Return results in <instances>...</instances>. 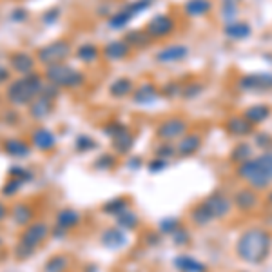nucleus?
<instances>
[{
	"label": "nucleus",
	"instance_id": "21",
	"mask_svg": "<svg viewBox=\"0 0 272 272\" xmlns=\"http://www.w3.org/2000/svg\"><path fill=\"white\" fill-rule=\"evenodd\" d=\"M80 58H84V60H93L96 56V49L95 48H91V46H85V48H82L80 49Z\"/></svg>",
	"mask_w": 272,
	"mask_h": 272
},
{
	"label": "nucleus",
	"instance_id": "1",
	"mask_svg": "<svg viewBox=\"0 0 272 272\" xmlns=\"http://www.w3.org/2000/svg\"><path fill=\"white\" fill-rule=\"evenodd\" d=\"M271 251V236L261 229H251L239 238L238 254L245 261L261 263Z\"/></svg>",
	"mask_w": 272,
	"mask_h": 272
},
{
	"label": "nucleus",
	"instance_id": "7",
	"mask_svg": "<svg viewBox=\"0 0 272 272\" xmlns=\"http://www.w3.org/2000/svg\"><path fill=\"white\" fill-rule=\"evenodd\" d=\"M185 131V125L178 120H172V122H165L160 127V136L162 138H174V136H180Z\"/></svg>",
	"mask_w": 272,
	"mask_h": 272
},
{
	"label": "nucleus",
	"instance_id": "20",
	"mask_svg": "<svg viewBox=\"0 0 272 272\" xmlns=\"http://www.w3.org/2000/svg\"><path fill=\"white\" fill-rule=\"evenodd\" d=\"M7 149H9V153H13V154H27V147L22 145L20 142H9L7 143Z\"/></svg>",
	"mask_w": 272,
	"mask_h": 272
},
{
	"label": "nucleus",
	"instance_id": "10",
	"mask_svg": "<svg viewBox=\"0 0 272 272\" xmlns=\"http://www.w3.org/2000/svg\"><path fill=\"white\" fill-rule=\"evenodd\" d=\"M170 29V22L165 18V17H160V18H154V20L149 24V31L154 34H165Z\"/></svg>",
	"mask_w": 272,
	"mask_h": 272
},
{
	"label": "nucleus",
	"instance_id": "9",
	"mask_svg": "<svg viewBox=\"0 0 272 272\" xmlns=\"http://www.w3.org/2000/svg\"><path fill=\"white\" fill-rule=\"evenodd\" d=\"M11 64H13V68L17 71H29L31 66H33V60L24 53H18V54H13V58H11Z\"/></svg>",
	"mask_w": 272,
	"mask_h": 272
},
{
	"label": "nucleus",
	"instance_id": "6",
	"mask_svg": "<svg viewBox=\"0 0 272 272\" xmlns=\"http://www.w3.org/2000/svg\"><path fill=\"white\" fill-rule=\"evenodd\" d=\"M68 53H69V46L66 42H54V44L42 49L40 60L44 62V64H51V66H53L56 62H60Z\"/></svg>",
	"mask_w": 272,
	"mask_h": 272
},
{
	"label": "nucleus",
	"instance_id": "18",
	"mask_svg": "<svg viewBox=\"0 0 272 272\" xmlns=\"http://www.w3.org/2000/svg\"><path fill=\"white\" fill-rule=\"evenodd\" d=\"M131 89V84L127 80H118L116 84H113V87H111V93H115L116 96H122L125 95L127 91Z\"/></svg>",
	"mask_w": 272,
	"mask_h": 272
},
{
	"label": "nucleus",
	"instance_id": "8",
	"mask_svg": "<svg viewBox=\"0 0 272 272\" xmlns=\"http://www.w3.org/2000/svg\"><path fill=\"white\" fill-rule=\"evenodd\" d=\"M44 234H46V225H34V227H31L27 231V234H24V243L36 245L42 239Z\"/></svg>",
	"mask_w": 272,
	"mask_h": 272
},
{
	"label": "nucleus",
	"instance_id": "14",
	"mask_svg": "<svg viewBox=\"0 0 272 272\" xmlns=\"http://www.w3.org/2000/svg\"><path fill=\"white\" fill-rule=\"evenodd\" d=\"M34 142H36V145H40V147H49V145H53L54 140L48 131H38L34 135Z\"/></svg>",
	"mask_w": 272,
	"mask_h": 272
},
{
	"label": "nucleus",
	"instance_id": "4",
	"mask_svg": "<svg viewBox=\"0 0 272 272\" xmlns=\"http://www.w3.org/2000/svg\"><path fill=\"white\" fill-rule=\"evenodd\" d=\"M49 80L54 84H60V85H76L82 82V75L76 73L73 69L64 68V66H53L48 69Z\"/></svg>",
	"mask_w": 272,
	"mask_h": 272
},
{
	"label": "nucleus",
	"instance_id": "22",
	"mask_svg": "<svg viewBox=\"0 0 272 272\" xmlns=\"http://www.w3.org/2000/svg\"><path fill=\"white\" fill-rule=\"evenodd\" d=\"M247 31H249V29H247V26H243V24H238V26H232L227 29V33H231L232 36H245Z\"/></svg>",
	"mask_w": 272,
	"mask_h": 272
},
{
	"label": "nucleus",
	"instance_id": "13",
	"mask_svg": "<svg viewBox=\"0 0 272 272\" xmlns=\"http://www.w3.org/2000/svg\"><path fill=\"white\" fill-rule=\"evenodd\" d=\"M125 53H127V48L120 42H115V44L107 46V56H111V58H120Z\"/></svg>",
	"mask_w": 272,
	"mask_h": 272
},
{
	"label": "nucleus",
	"instance_id": "19",
	"mask_svg": "<svg viewBox=\"0 0 272 272\" xmlns=\"http://www.w3.org/2000/svg\"><path fill=\"white\" fill-rule=\"evenodd\" d=\"M76 220H78V216H76V212L73 211H64L58 216V223L60 225H75Z\"/></svg>",
	"mask_w": 272,
	"mask_h": 272
},
{
	"label": "nucleus",
	"instance_id": "11",
	"mask_svg": "<svg viewBox=\"0 0 272 272\" xmlns=\"http://www.w3.org/2000/svg\"><path fill=\"white\" fill-rule=\"evenodd\" d=\"M198 145H200L198 136H185V140L180 145V151H182V154H190V153H194L198 149Z\"/></svg>",
	"mask_w": 272,
	"mask_h": 272
},
{
	"label": "nucleus",
	"instance_id": "5",
	"mask_svg": "<svg viewBox=\"0 0 272 272\" xmlns=\"http://www.w3.org/2000/svg\"><path fill=\"white\" fill-rule=\"evenodd\" d=\"M202 207L209 212V216L211 218H221L229 212L231 204H229V200H227L225 196H221V194H212L211 198L205 200V204L202 205Z\"/></svg>",
	"mask_w": 272,
	"mask_h": 272
},
{
	"label": "nucleus",
	"instance_id": "16",
	"mask_svg": "<svg viewBox=\"0 0 272 272\" xmlns=\"http://www.w3.org/2000/svg\"><path fill=\"white\" fill-rule=\"evenodd\" d=\"M185 54V49L184 48H172L169 51H165V53L160 54V60H176V58H182Z\"/></svg>",
	"mask_w": 272,
	"mask_h": 272
},
{
	"label": "nucleus",
	"instance_id": "12",
	"mask_svg": "<svg viewBox=\"0 0 272 272\" xmlns=\"http://www.w3.org/2000/svg\"><path fill=\"white\" fill-rule=\"evenodd\" d=\"M178 267L185 272H204V267L190 258H180L178 259Z\"/></svg>",
	"mask_w": 272,
	"mask_h": 272
},
{
	"label": "nucleus",
	"instance_id": "25",
	"mask_svg": "<svg viewBox=\"0 0 272 272\" xmlns=\"http://www.w3.org/2000/svg\"><path fill=\"white\" fill-rule=\"evenodd\" d=\"M7 78V71L4 68H0V82H4Z\"/></svg>",
	"mask_w": 272,
	"mask_h": 272
},
{
	"label": "nucleus",
	"instance_id": "26",
	"mask_svg": "<svg viewBox=\"0 0 272 272\" xmlns=\"http://www.w3.org/2000/svg\"><path fill=\"white\" fill-rule=\"evenodd\" d=\"M271 202H272V194H271Z\"/></svg>",
	"mask_w": 272,
	"mask_h": 272
},
{
	"label": "nucleus",
	"instance_id": "2",
	"mask_svg": "<svg viewBox=\"0 0 272 272\" xmlns=\"http://www.w3.org/2000/svg\"><path fill=\"white\" fill-rule=\"evenodd\" d=\"M40 91V78L38 76H27L15 82L9 87V98L17 103H26Z\"/></svg>",
	"mask_w": 272,
	"mask_h": 272
},
{
	"label": "nucleus",
	"instance_id": "17",
	"mask_svg": "<svg viewBox=\"0 0 272 272\" xmlns=\"http://www.w3.org/2000/svg\"><path fill=\"white\" fill-rule=\"evenodd\" d=\"M249 129H251V125H249V123H245V122H241V120H232V122L229 123V131L236 133V135L249 133Z\"/></svg>",
	"mask_w": 272,
	"mask_h": 272
},
{
	"label": "nucleus",
	"instance_id": "24",
	"mask_svg": "<svg viewBox=\"0 0 272 272\" xmlns=\"http://www.w3.org/2000/svg\"><path fill=\"white\" fill-rule=\"evenodd\" d=\"M252 115H254V118H252V120H256V118H258V120H261V118H265V116H267V109L259 107V111H258V109H254V111H249V113H247V116H252Z\"/></svg>",
	"mask_w": 272,
	"mask_h": 272
},
{
	"label": "nucleus",
	"instance_id": "23",
	"mask_svg": "<svg viewBox=\"0 0 272 272\" xmlns=\"http://www.w3.org/2000/svg\"><path fill=\"white\" fill-rule=\"evenodd\" d=\"M258 160L263 163V167H265L267 172H269L271 178H272V153H267V154H263V156L258 158Z\"/></svg>",
	"mask_w": 272,
	"mask_h": 272
},
{
	"label": "nucleus",
	"instance_id": "3",
	"mask_svg": "<svg viewBox=\"0 0 272 272\" xmlns=\"http://www.w3.org/2000/svg\"><path fill=\"white\" fill-rule=\"evenodd\" d=\"M239 174L252 185V187H258L263 189L271 184V174L267 172V169L263 167V163L259 160H252V162H243L239 167Z\"/></svg>",
	"mask_w": 272,
	"mask_h": 272
},
{
	"label": "nucleus",
	"instance_id": "15",
	"mask_svg": "<svg viewBox=\"0 0 272 272\" xmlns=\"http://www.w3.org/2000/svg\"><path fill=\"white\" fill-rule=\"evenodd\" d=\"M254 202H256V198H254V194H252V192H249V190H245V192H239V194H238V205H239V207H243V209H249V207H252V205H254Z\"/></svg>",
	"mask_w": 272,
	"mask_h": 272
}]
</instances>
